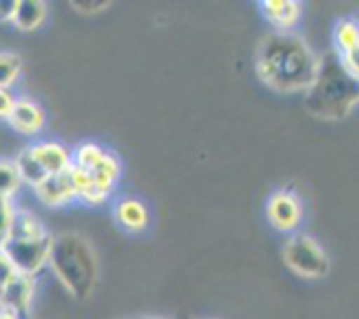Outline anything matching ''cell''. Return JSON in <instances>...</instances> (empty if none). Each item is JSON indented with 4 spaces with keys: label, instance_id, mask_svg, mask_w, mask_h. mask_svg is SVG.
Wrapping results in <instances>:
<instances>
[{
    "label": "cell",
    "instance_id": "obj_1",
    "mask_svg": "<svg viewBox=\"0 0 359 319\" xmlns=\"http://www.w3.org/2000/svg\"><path fill=\"white\" fill-rule=\"evenodd\" d=\"M321 62L323 56L294 32H270L256 51L258 77L277 93L307 91L321 70Z\"/></svg>",
    "mask_w": 359,
    "mask_h": 319
},
{
    "label": "cell",
    "instance_id": "obj_2",
    "mask_svg": "<svg viewBox=\"0 0 359 319\" xmlns=\"http://www.w3.org/2000/svg\"><path fill=\"white\" fill-rule=\"evenodd\" d=\"M359 104V79L346 69L339 53L323 56L314 84L305 91V109L323 121H340Z\"/></svg>",
    "mask_w": 359,
    "mask_h": 319
},
{
    "label": "cell",
    "instance_id": "obj_3",
    "mask_svg": "<svg viewBox=\"0 0 359 319\" xmlns=\"http://www.w3.org/2000/svg\"><path fill=\"white\" fill-rule=\"evenodd\" d=\"M49 265L67 293L83 301L98 283V259L83 235L63 231L53 242Z\"/></svg>",
    "mask_w": 359,
    "mask_h": 319
},
{
    "label": "cell",
    "instance_id": "obj_4",
    "mask_svg": "<svg viewBox=\"0 0 359 319\" xmlns=\"http://www.w3.org/2000/svg\"><path fill=\"white\" fill-rule=\"evenodd\" d=\"M70 170L76 181L79 200H83L86 205H102L111 196L114 184L118 182L121 165L114 154L105 151L100 160L86 170H79L76 167Z\"/></svg>",
    "mask_w": 359,
    "mask_h": 319
},
{
    "label": "cell",
    "instance_id": "obj_5",
    "mask_svg": "<svg viewBox=\"0 0 359 319\" xmlns=\"http://www.w3.org/2000/svg\"><path fill=\"white\" fill-rule=\"evenodd\" d=\"M283 258L297 276L305 279H319L330 272L328 254L321 244L307 233H297L287 238L283 247Z\"/></svg>",
    "mask_w": 359,
    "mask_h": 319
},
{
    "label": "cell",
    "instance_id": "obj_6",
    "mask_svg": "<svg viewBox=\"0 0 359 319\" xmlns=\"http://www.w3.org/2000/svg\"><path fill=\"white\" fill-rule=\"evenodd\" d=\"M53 242L55 237L48 231L37 237H9L2 249L18 272L35 277L49 263Z\"/></svg>",
    "mask_w": 359,
    "mask_h": 319
},
{
    "label": "cell",
    "instance_id": "obj_7",
    "mask_svg": "<svg viewBox=\"0 0 359 319\" xmlns=\"http://www.w3.org/2000/svg\"><path fill=\"white\" fill-rule=\"evenodd\" d=\"M266 216L270 223L280 231L297 230L302 221V203L297 195L290 191H279L269 200Z\"/></svg>",
    "mask_w": 359,
    "mask_h": 319
},
{
    "label": "cell",
    "instance_id": "obj_8",
    "mask_svg": "<svg viewBox=\"0 0 359 319\" xmlns=\"http://www.w3.org/2000/svg\"><path fill=\"white\" fill-rule=\"evenodd\" d=\"M70 168L67 172H62V174L49 175L42 184H39L37 188H35L39 200H41L44 205L62 207L67 205L69 202H72V200L79 198L76 181H74V175Z\"/></svg>",
    "mask_w": 359,
    "mask_h": 319
},
{
    "label": "cell",
    "instance_id": "obj_9",
    "mask_svg": "<svg viewBox=\"0 0 359 319\" xmlns=\"http://www.w3.org/2000/svg\"><path fill=\"white\" fill-rule=\"evenodd\" d=\"M34 277L18 273V276L0 291V308L23 318V315H27L28 311H30L32 300H34Z\"/></svg>",
    "mask_w": 359,
    "mask_h": 319
},
{
    "label": "cell",
    "instance_id": "obj_10",
    "mask_svg": "<svg viewBox=\"0 0 359 319\" xmlns=\"http://www.w3.org/2000/svg\"><path fill=\"white\" fill-rule=\"evenodd\" d=\"M265 20L279 32H293L302 14V6L297 0H265L262 2Z\"/></svg>",
    "mask_w": 359,
    "mask_h": 319
},
{
    "label": "cell",
    "instance_id": "obj_11",
    "mask_svg": "<svg viewBox=\"0 0 359 319\" xmlns=\"http://www.w3.org/2000/svg\"><path fill=\"white\" fill-rule=\"evenodd\" d=\"M7 121L16 132L23 133V135H34L44 126V112L34 100L20 98L14 104Z\"/></svg>",
    "mask_w": 359,
    "mask_h": 319
},
{
    "label": "cell",
    "instance_id": "obj_12",
    "mask_svg": "<svg viewBox=\"0 0 359 319\" xmlns=\"http://www.w3.org/2000/svg\"><path fill=\"white\" fill-rule=\"evenodd\" d=\"M32 151H34L35 158H37L39 163L42 165L48 175L62 174V172H67L72 167V156L58 142H53V140L37 142L32 146Z\"/></svg>",
    "mask_w": 359,
    "mask_h": 319
},
{
    "label": "cell",
    "instance_id": "obj_13",
    "mask_svg": "<svg viewBox=\"0 0 359 319\" xmlns=\"http://www.w3.org/2000/svg\"><path fill=\"white\" fill-rule=\"evenodd\" d=\"M114 216L118 219V223L130 231L144 230L147 221H149V214H147L146 205L137 198L119 200L114 209Z\"/></svg>",
    "mask_w": 359,
    "mask_h": 319
},
{
    "label": "cell",
    "instance_id": "obj_14",
    "mask_svg": "<svg viewBox=\"0 0 359 319\" xmlns=\"http://www.w3.org/2000/svg\"><path fill=\"white\" fill-rule=\"evenodd\" d=\"M46 13H48V7L41 0H20L13 23L20 30L32 32L44 23Z\"/></svg>",
    "mask_w": 359,
    "mask_h": 319
},
{
    "label": "cell",
    "instance_id": "obj_15",
    "mask_svg": "<svg viewBox=\"0 0 359 319\" xmlns=\"http://www.w3.org/2000/svg\"><path fill=\"white\" fill-rule=\"evenodd\" d=\"M14 163H16L18 172H20L21 181L30 184L34 189L49 177V175L46 174L44 168H42V165L39 163L37 158H35L34 151H32V146L25 147L23 151H20V154L16 156Z\"/></svg>",
    "mask_w": 359,
    "mask_h": 319
},
{
    "label": "cell",
    "instance_id": "obj_16",
    "mask_svg": "<svg viewBox=\"0 0 359 319\" xmlns=\"http://www.w3.org/2000/svg\"><path fill=\"white\" fill-rule=\"evenodd\" d=\"M337 53L340 56L347 55L353 49L359 48V23L354 20H340L333 30Z\"/></svg>",
    "mask_w": 359,
    "mask_h": 319
},
{
    "label": "cell",
    "instance_id": "obj_17",
    "mask_svg": "<svg viewBox=\"0 0 359 319\" xmlns=\"http://www.w3.org/2000/svg\"><path fill=\"white\" fill-rule=\"evenodd\" d=\"M21 182L14 160H0V196L11 198L20 189Z\"/></svg>",
    "mask_w": 359,
    "mask_h": 319
},
{
    "label": "cell",
    "instance_id": "obj_18",
    "mask_svg": "<svg viewBox=\"0 0 359 319\" xmlns=\"http://www.w3.org/2000/svg\"><path fill=\"white\" fill-rule=\"evenodd\" d=\"M21 58L16 53H0V90H9L21 74Z\"/></svg>",
    "mask_w": 359,
    "mask_h": 319
},
{
    "label": "cell",
    "instance_id": "obj_19",
    "mask_svg": "<svg viewBox=\"0 0 359 319\" xmlns=\"http://www.w3.org/2000/svg\"><path fill=\"white\" fill-rule=\"evenodd\" d=\"M14 212H16V209H14L13 203H11V198L0 196V249H2V245L6 244V240L9 238Z\"/></svg>",
    "mask_w": 359,
    "mask_h": 319
},
{
    "label": "cell",
    "instance_id": "obj_20",
    "mask_svg": "<svg viewBox=\"0 0 359 319\" xmlns=\"http://www.w3.org/2000/svg\"><path fill=\"white\" fill-rule=\"evenodd\" d=\"M16 266L13 265V262L9 259V256L4 252V249H0V291L18 276Z\"/></svg>",
    "mask_w": 359,
    "mask_h": 319
},
{
    "label": "cell",
    "instance_id": "obj_21",
    "mask_svg": "<svg viewBox=\"0 0 359 319\" xmlns=\"http://www.w3.org/2000/svg\"><path fill=\"white\" fill-rule=\"evenodd\" d=\"M72 6L74 9L83 14H97L100 11L107 9L111 2H95V0H91V2H72Z\"/></svg>",
    "mask_w": 359,
    "mask_h": 319
},
{
    "label": "cell",
    "instance_id": "obj_22",
    "mask_svg": "<svg viewBox=\"0 0 359 319\" xmlns=\"http://www.w3.org/2000/svg\"><path fill=\"white\" fill-rule=\"evenodd\" d=\"M14 104H16V98L13 97V93L9 90H0V119L9 118Z\"/></svg>",
    "mask_w": 359,
    "mask_h": 319
},
{
    "label": "cell",
    "instance_id": "obj_23",
    "mask_svg": "<svg viewBox=\"0 0 359 319\" xmlns=\"http://www.w3.org/2000/svg\"><path fill=\"white\" fill-rule=\"evenodd\" d=\"M18 2H20V0H0V23L14 21Z\"/></svg>",
    "mask_w": 359,
    "mask_h": 319
},
{
    "label": "cell",
    "instance_id": "obj_24",
    "mask_svg": "<svg viewBox=\"0 0 359 319\" xmlns=\"http://www.w3.org/2000/svg\"><path fill=\"white\" fill-rule=\"evenodd\" d=\"M342 62L344 65H346V69L359 79V48L353 49V51L347 53V55H344Z\"/></svg>",
    "mask_w": 359,
    "mask_h": 319
},
{
    "label": "cell",
    "instance_id": "obj_25",
    "mask_svg": "<svg viewBox=\"0 0 359 319\" xmlns=\"http://www.w3.org/2000/svg\"><path fill=\"white\" fill-rule=\"evenodd\" d=\"M0 319H21V318H20V315L13 314V312L2 311V308H0Z\"/></svg>",
    "mask_w": 359,
    "mask_h": 319
}]
</instances>
